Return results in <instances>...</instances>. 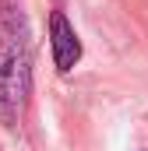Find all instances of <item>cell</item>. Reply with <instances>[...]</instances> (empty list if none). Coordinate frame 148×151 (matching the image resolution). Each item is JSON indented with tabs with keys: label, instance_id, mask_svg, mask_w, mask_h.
Instances as JSON below:
<instances>
[{
	"label": "cell",
	"instance_id": "6da1fadb",
	"mask_svg": "<svg viewBox=\"0 0 148 151\" xmlns=\"http://www.w3.org/2000/svg\"><path fill=\"white\" fill-rule=\"evenodd\" d=\"M32 95V53L28 32L18 7L0 4V119L4 127H18Z\"/></svg>",
	"mask_w": 148,
	"mask_h": 151
},
{
	"label": "cell",
	"instance_id": "7a4b0ae2",
	"mask_svg": "<svg viewBox=\"0 0 148 151\" xmlns=\"http://www.w3.org/2000/svg\"><path fill=\"white\" fill-rule=\"evenodd\" d=\"M49 46H53V67L60 74H71L81 60V39H78V32L64 11L49 14Z\"/></svg>",
	"mask_w": 148,
	"mask_h": 151
}]
</instances>
